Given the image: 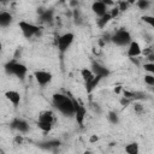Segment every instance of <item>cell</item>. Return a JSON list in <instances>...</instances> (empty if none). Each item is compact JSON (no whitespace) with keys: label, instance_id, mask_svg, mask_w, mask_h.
<instances>
[{"label":"cell","instance_id":"cell-1","mask_svg":"<svg viewBox=\"0 0 154 154\" xmlns=\"http://www.w3.org/2000/svg\"><path fill=\"white\" fill-rule=\"evenodd\" d=\"M52 102L53 106L65 117H72L75 111H73V101L72 96H69L63 93H54L52 96Z\"/></svg>","mask_w":154,"mask_h":154},{"label":"cell","instance_id":"cell-2","mask_svg":"<svg viewBox=\"0 0 154 154\" xmlns=\"http://www.w3.org/2000/svg\"><path fill=\"white\" fill-rule=\"evenodd\" d=\"M4 70L8 76H16L19 79H24V77L28 73V67L24 64L16 61V60L7 61L4 65Z\"/></svg>","mask_w":154,"mask_h":154},{"label":"cell","instance_id":"cell-3","mask_svg":"<svg viewBox=\"0 0 154 154\" xmlns=\"http://www.w3.org/2000/svg\"><path fill=\"white\" fill-rule=\"evenodd\" d=\"M109 41L119 47H124V46H129V43L132 41V37L126 29H119L113 35H111Z\"/></svg>","mask_w":154,"mask_h":154},{"label":"cell","instance_id":"cell-4","mask_svg":"<svg viewBox=\"0 0 154 154\" xmlns=\"http://www.w3.org/2000/svg\"><path fill=\"white\" fill-rule=\"evenodd\" d=\"M18 26H19L23 36L26 37V38H31L34 36H37L40 34V31H41V26L40 25H36V24L26 22V20H20L18 23Z\"/></svg>","mask_w":154,"mask_h":154},{"label":"cell","instance_id":"cell-5","mask_svg":"<svg viewBox=\"0 0 154 154\" xmlns=\"http://www.w3.org/2000/svg\"><path fill=\"white\" fill-rule=\"evenodd\" d=\"M75 41V34L73 32H64L63 35L58 36L57 38V48L60 52V54H64L67 52V49L72 46Z\"/></svg>","mask_w":154,"mask_h":154},{"label":"cell","instance_id":"cell-6","mask_svg":"<svg viewBox=\"0 0 154 154\" xmlns=\"http://www.w3.org/2000/svg\"><path fill=\"white\" fill-rule=\"evenodd\" d=\"M72 101H73V111H75L73 116H75V119H76L77 124L79 126H82L83 123H84L85 116H87V108L81 101L76 100L75 97H72Z\"/></svg>","mask_w":154,"mask_h":154},{"label":"cell","instance_id":"cell-7","mask_svg":"<svg viewBox=\"0 0 154 154\" xmlns=\"http://www.w3.org/2000/svg\"><path fill=\"white\" fill-rule=\"evenodd\" d=\"M34 77H35V81L37 82V84L45 87L47 84H49L53 79V75L48 71H45V70H37L34 72Z\"/></svg>","mask_w":154,"mask_h":154},{"label":"cell","instance_id":"cell-8","mask_svg":"<svg viewBox=\"0 0 154 154\" xmlns=\"http://www.w3.org/2000/svg\"><path fill=\"white\" fill-rule=\"evenodd\" d=\"M90 71L93 72V75H94L95 77H99V78H101V79L108 77L109 73H111V71L108 70V67H106L105 65H102V64H100V63H97V61H94V63L91 64Z\"/></svg>","mask_w":154,"mask_h":154},{"label":"cell","instance_id":"cell-9","mask_svg":"<svg viewBox=\"0 0 154 154\" xmlns=\"http://www.w3.org/2000/svg\"><path fill=\"white\" fill-rule=\"evenodd\" d=\"M10 126H11V129L18 131L19 134H25V132H28L29 129H30L29 123H28L25 119H23V118H14V119L10 123Z\"/></svg>","mask_w":154,"mask_h":154},{"label":"cell","instance_id":"cell-10","mask_svg":"<svg viewBox=\"0 0 154 154\" xmlns=\"http://www.w3.org/2000/svg\"><path fill=\"white\" fill-rule=\"evenodd\" d=\"M61 142L57 138H51V140H47V141H42V142H38L37 143V147L43 149V150H48V152H54L57 150L59 147H60Z\"/></svg>","mask_w":154,"mask_h":154},{"label":"cell","instance_id":"cell-11","mask_svg":"<svg viewBox=\"0 0 154 154\" xmlns=\"http://www.w3.org/2000/svg\"><path fill=\"white\" fill-rule=\"evenodd\" d=\"M142 54V48L140 46V43L137 41H131L128 46V57L131 59V58H137Z\"/></svg>","mask_w":154,"mask_h":154},{"label":"cell","instance_id":"cell-12","mask_svg":"<svg viewBox=\"0 0 154 154\" xmlns=\"http://www.w3.org/2000/svg\"><path fill=\"white\" fill-rule=\"evenodd\" d=\"M91 10H93V12L100 18V17H102V16H105L108 11H107V5L103 2V1H95V2H93V5H91Z\"/></svg>","mask_w":154,"mask_h":154},{"label":"cell","instance_id":"cell-13","mask_svg":"<svg viewBox=\"0 0 154 154\" xmlns=\"http://www.w3.org/2000/svg\"><path fill=\"white\" fill-rule=\"evenodd\" d=\"M5 97L13 105V107H18L19 103H20V94L17 91V90H7L5 91Z\"/></svg>","mask_w":154,"mask_h":154},{"label":"cell","instance_id":"cell-14","mask_svg":"<svg viewBox=\"0 0 154 154\" xmlns=\"http://www.w3.org/2000/svg\"><path fill=\"white\" fill-rule=\"evenodd\" d=\"M13 22V17L10 12L7 11H0V26L2 28H6V26H10Z\"/></svg>","mask_w":154,"mask_h":154},{"label":"cell","instance_id":"cell-15","mask_svg":"<svg viewBox=\"0 0 154 154\" xmlns=\"http://www.w3.org/2000/svg\"><path fill=\"white\" fill-rule=\"evenodd\" d=\"M54 113L49 109L47 111H42L38 116V122H45V123H49V124H54Z\"/></svg>","mask_w":154,"mask_h":154},{"label":"cell","instance_id":"cell-16","mask_svg":"<svg viewBox=\"0 0 154 154\" xmlns=\"http://www.w3.org/2000/svg\"><path fill=\"white\" fill-rule=\"evenodd\" d=\"M38 18L41 22H45V23L52 22L53 20V10H42L40 12Z\"/></svg>","mask_w":154,"mask_h":154},{"label":"cell","instance_id":"cell-17","mask_svg":"<svg viewBox=\"0 0 154 154\" xmlns=\"http://www.w3.org/2000/svg\"><path fill=\"white\" fill-rule=\"evenodd\" d=\"M126 154H140V146L137 142H130L124 148Z\"/></svg>","mask_w":154,"mask_h":154},{"label":"cell","instance_id":"cell-18","mask_svg":"<svg viewBox=\"0 0 154 154\" xmlns=\"http://www.w3.org/2000/svg\"><path fill=\"white\" fill-rule=\"evenodd\" d=\"M100 81H101V78H99V77H94L91 81H89V82L84 83V84H85V90H87V93H88V94L93 93V90L99 85Z\"/></svg>","mask_w":154,"mask_h":154},{"label":"cell","instance_id":"cell-19","mask_svg":"<svg viewBox=\"0 0 154 154\" xmlns=\"http://www.w3.org/2000/svg\"><path fill=\"white\" fill-rule=\"evenodd\" d=\"M111 19H113L112 18V16L109 14V12H107L105 16H102V17H100L99 19H97V25H99V28H101V29H103L109 22H111Z\"/></svg>","mask_w":154,"mask_h":154},{"label":"cell","instance_id":"cell-20","mask_svg":"<svg viewBox=\"0 0 154 154\" xmlns=\"http://www.w3.org/2000/svg\"><path fill=\"white\" fill-rule=\"evenodd\" d=\"M81 77L83 78V81H84V83H87V82H89V81H91L95 76L93 75V72L90 71V69H87V67H83L82 70H81Z\"/></svg>","mask_w":154,"mask_h":154},{"label":"cell","instance_id":"cell-21","mask_svg":"<svg viewBox=\"0 0 154 154\" xmlns=\"http://www.w3.org/2000/svg\"><path fill=\"white\" fill-rule=\"evenodd\" d=\"M107 119H108V122H109L111 124H113V125H117V124L119 123V116H118V113L114 112V111L108 112V114H107Z\"/></svg>","mask_w":154,"mask_h":154},{"label":"cell","instance_id":"cell-22","mask_svg":"<svg viewBox=\"0 0 154 154\" xmlns=\"http://www.w3.org/2000/svg\"><path fill=\"white\" fill-rule=\"evenodd\" d=\"M37 128L40 130H42L43 132H49L53 128V124H49V123H45V122H38L37 120Z\"/></svg>","mask_w":154,"mask_h":154},{"label":"cell","instance_id":"cell-23","mask_svg":"<svg viewBox=\"0 0 154 154\" xmlns=\"http://www.w3.org/2000/svg\"><path fill=\"white\" fill-rule=\"evenodd\" d=\"M150 5H152V2H150L149 0H138V1L136 2V6H137L140 10H142V11L148 10V8L150 7Z\"/></svg>","mask_w":154,"mask_h":154},{"label":"cell","instance_id":"cell-24","mask_svg":"<svg viewBox=\"0 0 154 154\" xmlns=\"http://www.w3.org/2000/svg\"><path fill=\"white\" fill-rule=\"evenodd\" d=\"M144 23H147L148 25H150V26H154V17L153 16H149V14H144V16H142V18H141Z\"/></svg>","mask_w":154,"mask_h":154},{"label":"cell","instance_id":"cell-25","mask_svg":"<svg viewBox=\"0 0 154 154\" xmlns=\"http://www.w3.org/2000/svg\"><path fill=\"white\" fill-rule=\"evenodd\" d=\"M144 83L149 87H153L154 85V75H150V73L144 75Z\"/></svg>","mask_w":154,"mask_h":154},{"label":"cell","instance_id":"cell-26","mask_svg":"<svg viewBox=\"0 0 154 154\" xmlns=\"http://www.w3.org/2000/svg\"><path fill=\"white\" fill-rule=\"evenodd\" d=\"M144 71H147L150 75H154V63H144L143 65Z\"/></svg>","mask_w":154,"mask_h":154},{"label":"cell","instance_id":"cell-27","mask_svg":"<svg viewBox=\"0 0 154 154\" xmlns=\"http://www.w3.org/2000/svg\"><path fill=\"white\" fill-rule=\"evenodd\" d=\"M132 107H134V111H135L137 114H142V113L144 112V107H143L140 102H134Z\"/></svg>","mask_w":154,"mask_h":154},{"label":"cell","instance_id":"cell-28","mask_svg":"<svg viewBox=\"0 0 154 154\" xmlns=\"http://www.w3.org/2000/svg\"><path fill=\"white\" fill-rule=\"evenodd\" d=\"M117 7H118L119 12H124V11L128 10V7H129V2H128V1H119Z\"/></svg>","mask_w":154,"mask_h":154},{"label":"cell","instance_id":"cell-29","mask_svg":"<svg viewBox=\"0 0 154 154\" xmlns=\"http://www.w3.org/2000/svg\"><path fill=\"white\" fill-rule=\"evenodd\" d=\"M120 103H122V106H125V107H126L128 105H130V103H131V100H130V99H128V97H124V96H123V97L120 99Z\"/></svg>","mask_w":154,"mask_h":154},{"label":"cell","instance_id":"cell-30","mask_svg":"<svg viewBox=\"0 0 154 154\" xmlns=\"http://www.w3.org/2000/svg\"><path fill=\"white\" fill-rule=\"evenodd\" d=\"M14 143L16 144H22L23 143V136L22 135H17L14 137Z\"/></svg>","mask_w":154,"mask_h":154},{"label":"cell","instance_id":"cell-31","mask_svg":"<svg viewBox=\"0 0 154 154\" xmlns=\"http://www.w3.org/2000/svg\"><path fill=\"white\" fill-rule=\"evenodd\" d=\"M118 13H119V10H118V7L116 6V7H113V8H112V12H111L109 14L112 16V18H114L116 16H118Z\"/></svg>","mask_w":154,"mask_h":154},{"label":"cell","instance_id":"cell-32","mask_svg":"<svg viewBox=\"0 0 154 154\" xmlns=\"http://www.w3.org/2000/svg\"><path fill=\"white\" fill-rule=\"evenodd\" d=\"M99 141V136H96V135H91L90 137H89V142L90 143H95V142H97Z\"/></svg>","mask_w":154,"mask_h":154},{"label":"cell","instance_id":"cell-33","mask_svg":"<svg viewBox=\"0 0 154 154\" xmlns=\"http://www.w3.org/2000/svg\"><path fill=\"white\" fill-rule=\"evenodd\" d=\"M83 154H91V152H90V150H85Z\"/></svg>","mask_w":154,"mask_h":154},{"label":"cell","instance_id":"cell-34","mask_svg":"<svg viewBox=\"0 0 154 154\" xmlns=\"http://www.w3.org/2000/svg\"><path fill=\"white\" fill-rule=\"evenodd\" d=\"M1 51H2V43H1V41H0V53H1Z\"/></svg>","mask_w":154,"mask_h":154},{"label":"cell","instance_id":"cell-35","mask_svg":"<svg viewBox=\"0 0 154 154\" xmlns=\"http://www.w3.org/2000/svg\"><path fill=\"white\" fill-rule=\"evenodd\" d=\"M0 154H5V152L2 150V148H0Z\"/></svg>","mask_w":154,"mask_h":154}]
</instances>
